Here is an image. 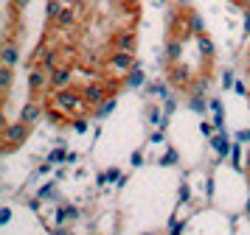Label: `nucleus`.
<instances>
[{"instance_id":"f257e3e1","label":"nucleus","mask_w":250,"mask_h":235,"mask_svg":"<svg viewBox=\"0 0 250 235\" xmlns=\"http://www.w3.org/2000/svg\"><path fill=\"white\" fill-rule=\"evenodd\" d=\"M54 109L62 112L70 121H76V118L87 115V101L82 95V90H59V92H54Z\"/></svg>"},{"instance_id":"f03ea898","label":"nucleus","mask_w":250,"mask_h":235,"mask_svg":"<svg viewBox=\"0 0 250 235\" xmlns=\"http://www.w3.org/2000/svg\"><path fill=\"white\" fill-rule=\"evenodd\" d=\"M28 134H31V126L23 121H14L9 123L6 129H3V148L6 151H14L17 145H23L25 140H28Z\"/></svg>"},{"instance_id":"7ed1b4c3","label":"nucleus","mask_w":250,"mask_h":235,"mask_svg":"<svg viewBox=\"0 0 250 235\" xmlns=\"http://www.w3.org/2000/svg\"><path fill=\"white\" fill-rule=\"evenodd\" d=\"M138 67V59L135 54H124V51H113V54L107 56V70H113L118 76H126L129 70H135Z\"/></svg>"},{"instance_id":"20e7f679","label":"nucleus","mask_w":250,"mask_h":235,"mask_svg":"<svg viewBox=\"0 0 250 235\" xmlns=\"http://www.w3.org/2000/svg\"><path fill=\"white\" fill-rule=\"evenodd\" d=\"M82 95H84V101H87V107H99L102 101L110 98V87L104 84V81H87L84 87H82Z\"/></svg>"},{"instance_id":"39448f33","label":"nucleus","mask_w":250,"mask_h":235,"mask_svg":"<svg viewBox=\"0 0 250 235\" xmlns=\"http://www.w3.org/2000/svg\"><path fill=\"white\" fill-rule=\"evenodd\" d=\"M70 84H73V67L59 65L57 70L51 73V84H48V87L54 90V92H59V90H70Z\"/></svg>"},{"instance_id":"423d86ee","label":"nucleus","mask_w":250,"mask_h":235,"mask_svg":"<svg viewBox=\"0 0 250 235\" xmlns=\"http://www.w3.org/2000/svg\"><path fill=\"white\" fill-rule=\"evenodd\" d=\"M138 48V36L135 31H118L113 36V51H124V54H135Z\"/></svg>"},{"instance_id":"0eeeda50","label":"nucleus","mask_w":250,"mask_h":235,"mask_svg":"<svg viewBox=\"0 0 250 235\" xmlns=\"http://www.w3.org/2000/svg\"><path fill=\"white\" fill-rule=\"evenodd\" d=\"M45 84H51V73H45L40 65H34L31 73H28V90H31V92H42Z\"/></svg>"},{"instance_id":"6e6552de","label":"nucleus","mask_w":250,"mask_h":235,"mask_svg":"<svg viewBox=\"0 0 250 235\" xmlns=\"http://www.w3.org/2000/svg\"><path fill=\"white\" fill-rule=\"evenodd\" d=\"M42 112H45V109H42L37 101H28L23 109H20V118H17V121H23V123H28V126H34V123L42 118Z\"/></svg>"},{"instance_id":"1a4fd4ad","label":"nucleus","mask_w":250,"mask_h":235,"mask_svg":"<svg viewBox=\"0 0 250 235\" xmlns=\"http://www.w3.org/2000/svg\"><path fill=\"white\" fill-rule=\"evenodd\" d=\"M17 59H20V51H17V45L9 39V42L3 45V51H0V65L3 67H17Z\"/></svg>"},{"instance_id":"9d476101","label":"nucleus","mask_w":250,"mask_h":235,"mask_svg":"<svg viewBox=\"0 0 250 235\" xmlns=\"http://www.w3.org/2000/svg\"><path fill=\"white\" fill-rule=\"evenodd\" d=\"M169 81L171 84H180V87H188V84H191V70L183 67V65L169 67Z\"/></svg>"},{"instance_id":"9b49d317","label":"nucleus","mask_w":250,"mask_h":235,"mask_svg":"<svg viewBox=\"0 0 250 235\" xmlns=\"http://www.w3.org/2000/svg\"><path fill=\"white\" fill-rule=\"evenodd\" d=\"M211 145H214V151H216L219 157H228L230 151H233V145H230V140H228V134H225V132L214 134V137H211Z\"/></svg>"},{"instance_id":"f8f14e48","label":"nucleus","mask_w":250,"mask_h":235,"mask_svg":"<svg viewBox=\"0 0 250 235\" xmlns=\"http://www.w3.org/2000/svg\"><path fill=\"white\" fill-rule=\"evenodd\" d=\"M183 56V39H177V36H171L169 42H166V59H169L171 65H177Z\"/></svg>"},{"instance_id":"ddd939ff","label":"nucleus","mask_w":250,"mask_h":235,"mask_svg":"<svg viewBox=\"0 0 250 235\" xmlns=\"http://www.w3.org/2000/svg\"><path fill=\"white\" fill-rule=\"evenodd\" d=\"M197 51H200L203 59H214L216 48H214V42H211V36H208V34H200V36H197Z\"/></svg>"},{"instance_id":"4468645a","label":"nucleus","mask_w":250,"mask_h":235,"mask_svg":"<svg viewBox=\"0 0 250 235\" xmlns=\"http://www.w3.org/2000/svg\"><path fill=\"white\" fill-rule=\"evenodd\" d=\"M40 67H42L45 73H54V70H57L59 67V51L57 48H48V54L40 59Z\"/></svg>"},{"instance_id":"2eb2a0df","label":"nucleus","mask_w":250,"mask_h":235,"mask_svg":"<svg viewBox=\"0 0 250 235\" xmlns=\"http://www.w3.org/2000/svg\"><path fill=\"white\" fill-rule=\"evenodd\" d=\"M57 25L59 28H73V25H76V9H73L70 3L62 9V14L57 17Z\"/></svg>"},{"instance_id":"dca6fc26","label":"nucleus","mask_w":250,"mask_h":235,"mask_svg":"<svg viewBox=\"0 0 250 235\" xmlns=\"http://www.w3.org/2000/svg\"><path fill=\"white\" fill-rule=\"evenodd\" d=\"M146 81V76H144V70L141 67H135V70H129L126 73V78H124V87H129V90H138L141 84Z\"/></svg>"},{"instance_id":"f3484780","label":"nucleus","mask_w":250,"mask_h":235,"mask_svg":"<svg viewBox=\"0 0 250 235\" xmlns=\"http://www.w3.org/2000/svg\"><path fill=\"white\" fill-rule=\"evenodd\" d=\"M65 3H68V0H48L45 3V17L48 20L57 22V17L62 14V9H65Z\"/></svg>"},{"instance_id":"a211bd4d","label":"nucleus","mask_w":250,"mask_h":235,"mask_svg":"<svg viewBox=\"0 0 250 235\" xmlns=\"http://www.w3.org/2000/svg\"><path fill=\"white\" fill-rule=\"evenodd\" d=\"M188 31H191L194 36L205 34V31H203V17H200V14H197L194 9H188Z\"/></svg>"},{"instance_id":"6ab92c4d","label":"nucleus","mask_w":250,"mask_h":235,"mask_svg":"<svg viewBox=\"0 0 250 235\" xmlns=\"http://www.w3.org/2000/svg\"><path fill=\"white\" fill-rule=\"evenodd\" d=\"M110 112H115V95H113V98H107V101H102V104L96 107L93 115H96V118H107Z\"/></svg>"},{"instance_id":"aec40b11","label":"nucleus","mask_w":250,"mask_h":235,"mask_svg":"<svg viewBox=\"0 0 250 235\" xmlns=\"http://www.w3.org/2000/svg\"><path fill=\"white\" fill-rule=\"evenodd\" d=\"M188 107H191V112H200V115H203L211 104L205 101V95H191V98H188Z\"/></svg>"},{"instance_id":"412c9836","label":"nucleus","mask_w":250,"mask_h":235,"mask_svg":"<svg viewBox=\"0 0 250 235\" xmlns=\"http://www.w3.org/2000/svg\"><path fill=\"white\" fill-rule=\"evenodd\" d=\"M48 163H51V165H54V163H70V154L59 145V148H54V151L48 154Z\"/></svg>"},{"instance_id":"4be33fe9","label":"nucleus","mask_w":250,"mask_h":235,"mask_svg":"<svg viewBox=\"0 0 250 235\" xmlns=\"http://www.w3.org/2000/svg\"><path fill=\"white\" fill-rule=\"evenodd\" d=\"M12 67H0V90L3 92H9L12 90Z\"/></svg>"},{"instance_id":"5701e85b","label":"nucleus","mask_w":250,"mask_h":235,"mask_svg":"<svg viewBox=\"0 0 250 235\" xmlns=\"http://www.w3.org/2000/svg\"><path fill=\"white\" fill-rule=\"evenodd\" d=\"M149 92H152V95H158V98H171L169 95V87H166V84H152V87H149Z\"/></svg>"},{"instance_id":"b1692460","label":"nucleus","mask_w":250,"mask_h":235,"mask_svg":"<svg viewBox=\"0 0 250 235\" xmlns=\"http://www.w3.org/2000/svg\"><path fill=\"white\" fill-rule=\"evenodd\" d=\"M230 163H233L236 171H242V148L239 145H233V151H230Z\"/></svg>"},{"instance_id":"393cba45","label":"nucleus","mask_w":250,"mask_h":235,"mask_svg":"<svg viewBox=\"0 0 250 235\" xmlns=\"http://www.w3.org/2000/svg\"><path fill=\"white\" fill-rule=\"evenodd\" d=\"M113 179H121V171H118V168L107 171V174H102V179H99V182H113Z\"/></svg>"},{"instance_id":"a878e982","label":"nucleus","mask_w":250,"mask_h":235,"mask_svg":"<svg viewBox=\"0 0 250 235\" xmlns=\"http://www.w3.org/2000/svg\"><path fill=\"white\" fill-rule=\"evenodd\" d=\"M233 84H236V78H233V73H230V70H225V73H222V87H233Z\"/></svg>"},{"instance_id":"bb28decb","label":"nucleus","mask_w":250,"mask_h":235,"mask_svg":"<svg viewBox=\"0 0 250 235\" xmlns=\"http://www.w3.org/2000/svg\"><path fill=\"white\" fill-rule=\"evenodd\" d=\"M188 199H191V188L183 182V185H180V201H183V204H188Z\"/></svg>"},{"instance_id":"cd10ccee","label":"nucleus","mask_w":250,"mask_h":235,"mask_svg":"<svg viewBox=\"0 0 250 235\" xmlns=\"http://www.w3.org/2000/svg\"><path fill=\"white\" fill-rule=\"evenodd\" d=\"M160 112H163L160 107H155V109H149V121H152V123H163V115H160Z\"/></svg>"},{"instance_id":"c85d7f7f","label":"nucleus","mask_w":250,"mask_h":235,"mask_svg":"<svg viewBox=\"0 0 250 235\" xmlns=\"http://www.w3.org/2000/svg\"><path fill=\"white\" fill-rule=\"evenodd\" d=\"M200 132H203L205 137H214V134H211V132H214V123H208V121H203V123H200Z\"/></svg>"},{"instance_id":"c756f323","label":"nucleus","mask_w":250,"mask_h":235,"mask_svg":"<svg viewBox=\"0 0 250 235\" xmlns=\"http://www.w3.org/2000/svg\"><path fill=\"white\" fill-rule=\"evenodd\" d=\"M70 126H73L76 132H87V121H84V118H76V121L70 123Z\"/></svg>"},{"instance_id":"7c9ffc66","label":"nucleus","mask_w":250,"mask_h":235,"mask_svg":"<svg viewBox=\"0 0 250 235\" xmlns=\"http://www.w3.org/2000/svg\"><path fill=\"white\" fill-rule=\"evenodd\" d=\"M233 90H236V95H242V98H250L248 87H245V84H242V81H236V84H233Z\"/></svg>"},{"instance_id":"2f4dec72","label":"nucleus","mask_w":250,"mask_h":235,"mask_svg":"<svg viewBox=\"0 0 250 235\" xmlns=\"http://www.w3.org/2000/svg\"><path fill=\"white\" fill-rule=\"evenodd\" d=\"M236 143H250V129H242V132H236Z\"/></svg>"},{"instance_id":"473e14b6","label":"nucleus","mask_w":250,"mask_h":235,"mask_svg":"<svg viewBox=\"0 0 250 235\" xmlns=\"http://www.w3.org/2000/svg\"><path fill=\"white\" fill-rule=\"evenodd\" d=\"M160 163H163V165H174V163H177V154H174V151H166V157H163Z\"/></svg>"},{"instance_id":"72a5a7b5","label":"nucleus","mask_w":250,"mask_h":235,"mask_svg":"<svg viewBox=\"0 0 250 235\" xmlns=\"http://www.w3.org/2000/svg\"><path fill=\"white\" fill-rule=\"evenodd\" d=\"M48 196H54V185H45V188L40 190V199H48Z\"/></svg>"},{"instance_id":"f704fd0d","label":"nucleus","mask_w":250,"mask_h":235,"mask_svg":"<svg viewBox=\"0 0 250 235\" xmlns=\"http://www.w3.org/2000/svg\"><path fill=\"white\" fill-rule=\"evenodd\" d=\"M0 221H3V224L12 221V210H9V207H3V213H0Z\"/></svg>"},{"instance_id":"c9c22d12","label":"nucleus","mask_w":250,"mask_h":235,"mask_svg":"<svg viewBox=\"0 0 250 235\" xmlns=\"http://www.w3.org/2000/svg\"><path fill=\"white\" fill-rule=\"evenodd\" d=\"M169 235H183V221H174L171 224V233Z\"/></svg>"},{"instance_id":"e433bc0d","label":"nucleus","mask_w":250,"mask_h":235,"mask_svg":"<svg viewBox=\"0 0 250 235\" xmlns=\"http://www.w3.org/2000/svg\"><path fill=\"white\" fill-rule=\"evenodd\" d=\"M12 6H14V11H20V9L28 6V0H12Z\"/></svg>"},{"instance_id":"4c0bfd02","label":"nucleus","mask_w":250,"mask_h":235,"mask_svg":"<svg viewBox=\"0 0 250 235\" xmlns=\"http://www.w3.org/2000/svg\"><path fill=\"white\" fill-rule=\"evenodd\" d=\"M141 163H144V154H141V151H135V154H132V165H141Z\"/></svg>"},{"instance_id":"58836bf2","label":"nucleus","mask_w":250,"mask_h":235,"mask_svg":"<svg viewBox=\"0 0 250 235\" xmlns=\"http://www.w3.org/2000/svg\"><path fill=\"white\" fill-rule=\"evenodd\" d=\"M208 104H211V109H214V112H222V104H219V101H208Z\"/></svg>"},{"instance_id":"ea45409f","label":"nucleus","mask_w":250,"mask_h":235,"mask_svg":"<svg viewBox=\"0 0 250 235\" xmlns=\"http://www.w3.org/2000/svg\"><path fill=\"white\" fill-rule=\"evenodd\" d=\"M239 3H242V6H245V11L250 14V0H239Z\"/></svg>"},{"instance_id":"a19ab883","label":"nucleus","mask_w":250,"mask_h":235,"mask_svg":"<svg viewBox=\"0 0 250 235\" xmlns=\"http://www.w3.org/2000/svg\"><path fill=\"white\" fill-rule=\"evenodd\" d=\"M245 34H250V17H248V22H245Z\"/></svg>"},{"instance_id":"79ce46f5","label":"nucleus","mask_w":250,"mask_h":235,"mask_svg":"<svg viewBox=\"0 0 250 235\" xmlns=\"http://www.w3.org/2000/svg\"><path fill=\"white\" fill-rule=\"evenodd\" d=\"M245 213H248V216H250V199H248V210H245Z\"/></svg>"},{"instance_id":"37998d69","label":"nucleus","mask_w":250,"mask_h":235,"mask_svg":"<svg viewBox=\"0 0 250 235\" xmlns=\"http://www.w3.org/2000/svg\"><path fill=\"white\" fill-rule=\"evenodd\" d=\"M248 73H250V62H248Z\"/></svg>"},{"instance_id":"c03bdc74","label":"nucleus","mask_w":250,"mask_h":235,"mask_svg":"<svg viewBox=\"0 0 250 235\" xmlns=\"http://www.w3.org/2000/svg\"><path fill=\"white\" fill-rule=\"evenodd\" d=\"M160 3H163V0H160Z\"/></svg>"}]
</instances>
